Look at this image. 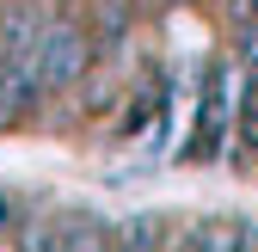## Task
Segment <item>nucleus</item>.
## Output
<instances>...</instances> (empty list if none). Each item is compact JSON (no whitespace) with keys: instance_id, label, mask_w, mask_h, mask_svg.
<instances>
[{"instance_id":"nucleus-6","label":"nucleus","mask_w":258,"mask_h":252,"mask_svg":"<svg viewBox=\"0 0 258 252\" xmlns=\"http://www.w3.org/2000/svg\"><path fill=\"white\" fill-rule=\"evenodd\" d=\"M234 234H240V228H221V222H203L197 234H190L184 246H172V252H234Z\"/></svg>"},{"instance_id":"nucleus-3","label":"nucleus","mask_w":258,"mask_h":252,"mask_svg":"<svg viewBox=\"0 0 258 252\" xmlns=\"http://www.w3.org/2000/svg\"><path fill=\"white\" fill-rule=\"evenodd\" d=\"M43 25H49L43 0H13V7L0 13V55H31L43 43Z\"/></svg>"},{"instance_id":"nucleus-4","label":"nucleus","mask_w":258,"mask_h":252,"mask_svg":"<svg viewBox=\"0 0 258 252\" xmlns=\"http://www.w3.org/2000/svg\"><path fill=\"white\" fill-rule=\"evenodd\" d=\"M240 136L258 154V61H246V74H240Z\"/></svg>"},{"instance_id":"nucleus-7","label":"nucleus","mask_w":258,"mask_h":252,"mask_svg":"<svg viewBox=\"0 0 258 252\" xmlns=\"http://www.w3.org/2000/svg\"><path fill=\"white\" fill-rule=\"evenodd\" d=\"M7 222H13V203H7V197H0V228H7Z\"/></svg>"},{"instance_id":"nucleus-2","label":"nucleus","mask_w":258,"mask_h":252,"mask_svg":"<svg viewBox=\"0 0 258 252\" xmlns=\"http://www.w3.org/2000/svg\"><path fill=\"white\" fill-rule=\"evenodd\" d=\"M234 117H240V74H234V61H209L203 105H197V136H190V160H221L228 142H234Z\"/></svg>"},{"instance_id":"nucleus-1","label":"nucleus","mask_w":258,"mask_h":252,"mask_svg":"<svg viewBox=\"0 0 258 252\" xmlns=\"http://www.w3.org/2000/svg\"><path fill=\"white\" fill-rule=\"evenodd\" d=\"M92 61H99V43L92 31L74 19V7H49V25H43V43H37V74H43V92H61L74 86Z\"/></svg>"},{"instance_id":"nucleus-5","label":"nucleus","mask_w":258,"mask_h":252,"mask_svg":"<svg viewBox=\"0 0 258 252\" xmlns=\"http://www.w3.org/2000/svg\"><path fill=\"white\" fill-rule=\"evenodd\" d=\"M123 31H129V0H105V7H99V25H92V43H99V49H117Z\"/></svg>"}]
</instances>
